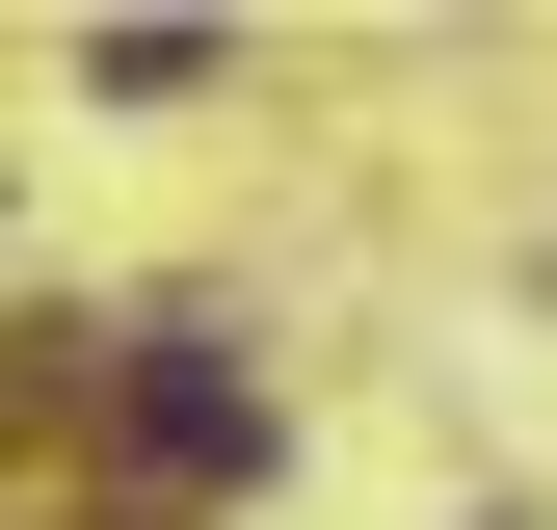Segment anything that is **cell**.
Segmentation results:
<instances>
[{
    "label": "cell",
    "mask_w": 557,
    "mask_h": 530,
    "mask_svg": "<svg viewBox=\"0 0 557 530\" xmlns=\"http://www.w3.org/2000/svg\"><path fill=\"white\" fill-rule=\"evenodd\" d=\"M133 451H160V478H239V451H265V398H239L213 345H160V371H133Z\"/></svg>",
    "instance_id": "6da1fadb"
}]
</instances>
